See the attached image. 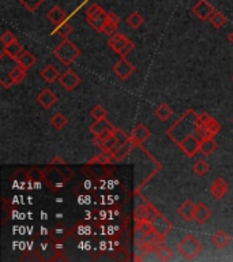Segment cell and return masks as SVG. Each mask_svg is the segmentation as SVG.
Returning a JSON list of instances; mask_svg holds the SVG:
<instances>
[{"instance_id": "3957f363", "label": "cell", "mask_w": 233, "mask_h": 262, "mask_svg": "<svg viewBox=\"0 0 233 262\" xmlns=\"http://www.w3.org/2000/svg\"><path fill=\"white\" fill-rule=\"evenodd\" d=\"M68 179L70 178L65 175L64 171L54 164H49L48 167L44 169V185L51 191H55V193L60 191L68 182Z\"/></svg>"}, {"instance_id": "c3c4849f", "label": "cell", "mask_w": 233, "mask_h": 262, "mask_svg": "<svg viewBox=\"0 0 233 262\" xmlns=\"http://www.w3.org/2000/svg\"><path fill=\"white\" fill-rule=\"evenodd\" d=\"M232 123H233V118H232Z\"/></svg>"}, {"instance_id": "e575fe53", "label": "cell", "mask_w": 233, "mask_h": 262, "mask_svg": "<svg viewBox=\"0 0 233 262\" xmlns=\"http://www.w3.org/2000/svg\"><path fill=\"white\" fill-rule=\"evenodd\" d=\"M143 23H145V18H143L138 11H134V12H131L130 15L127 16V25H128L131 29H138V27H141Z\"/></svg>"}, {"instance_id": "9c48e42d", "label": "cell", "mask_w": 233, "mask_h": 262, "mask_svg": "<svg viewBox=\"0 0 233 262\" xmlns=\"http://www.w3.org/2000/svg\"><path fill=\"white\" fill-rule=\"evenodd\" d=\"M153 224V231H156L161 238H167L171 231L174 229V224L171 223V220H168V217H165L163 213L158 212V214L152 220Z\"/></svg>"}, {"instance_id": "ba28073f", "label": "cell", "mask_w": 233, "mask_h": 262, "mask_svg": "<svg viewBox=\"0 0 233 262\" xmlns=\"http://www.w3.org/2000/svg\"><path fill=\"white\" fill-rule=\"evenodd\" d=\"M158 214V209L153 206L152 203L149 201H146L143 196H142V202L138 203L135 206V210H134V218L135 221L138 220H149L152 221L153 218L156 217Z\"/></svg>"}, {"instance_id": "f546056e", "label": "cell", "mask_w": 233, "mask_h": 262, "mask_svg": "<svg viewBox=\"0 0 233 262\" xmlns=\"http://www.w3.org/2000/svg\"><path fill=\"white\" fill-rule=\"evenodd\" d=\"M114 161H117L116 160V157H115V154L112 152H104V150H101V153L100 154H97L96 157H93L90 161H89V164H93V163H98V165H108V164H112Z\"/></svg>"}, {"instance_id": "ffe728a7", "label": "cell", "mask_w": 233, "mask_h": 262, "mask_svg": "<svg viewBox=\"0 0 233 262\" xmlns=\"http://www.w3.org/2000/svg\"><path fill=\"white\" fill-rule=\"evenodd\" d=\"M212 209L207 206L206 203H203V202H199L198 205H196V210H195V216H194V221H196V224H205L209 220V218L212 217Z\"/></svg>"}, {"instance_id": "1f68e13d", "label": "cell", "mask_w": 233, "mask_h": 262, "mask_svg": "<svg viewBox=\"0 0 233 262\" xmlns=\"http://www.w3.org/2000/svg\"><path fill=\"white\" fill-rule=\"evenodd\" d=\"M3 51H4L5 55H7L8 58L16 60V58L21 55V52L23 51V48H22V45L18 43V40H16V41H14V43L8 44V45H4Z\"/></svg>"}, {"instance_id": "d590c367", "label": "cell", "mask_w": 233, "mask_h": 262, "mask_svg": "<svg viewBox=\"0 0 233 262\" xmlns=\"http://www.w3.org/2000/svg\"><path fill=\"white\" fill-rule=\"evenodd\" d=\"M156 253V256H157V258L160 260V261H164L167 262L169 261L171 258H172V256H174V253H172V250L169 249L168 246L165 245V243H161V245L158 246L157 250L154 251Z\"/></svg>"}, {"instance_id": "60d3db41", "label": "cell", "mask_w": 233, "mask_h": 262, "mask_svg": "<svg viewBox=\"0 0 233 262\" xmlns=\"http://www.w3.org/2000/svg\"><path fill=\"white\" fill-rule=\"evenodd\" d=\"M209 169H210V167H209V164H207L205 160H198V161L194 163V165H192V171H194L198 176H205V175L209 172Z\"/></svg>"}, {"instance_id": "8d00e7d4", "label": "cell", "mask_w": 233, "mask_h": 262, "mask_svg": "<svg viewBox=\"0 0 233 262\" xmlns=\"http://www.w3.org/2000/svg\"><path fill=\"white\" fill-rule=\"evenodd\" d=\"M27 175H29V180L32 182L33 185L44 183V169L33 167V168H30L27 171Z\"/></svg>"}, {"instance_id": "d4e9b609", "label": "cell", "mask_w": 233, "mask_h": 262, "mask_svg": "<svg viewBox=\"0 0 233 262\" xmlns=\"http://www.w3.org/2000/svg\"><path fill=\"white\" fill-rule=\"evenodd\" d=\"M135 146H138V143H136L132 138H130V139L125 142L123 146L120 147L119 150H116V152L114 153L116 160H117V161H123L125 157H128V156H130L131 152L134 150V147Z\"/></svg>"}, {"instance_id": "f35d334b", "label": "cell", "mask_w": 233, "mask_h": 262, "mask_svg": "<svg viewBox=\"0 0 233 262\" xmlns=\"http://www.w3.org/2000/svg\"><path fill=\"white\" fill-rule=\"evenodd\" d=\"M67 123H68V119H67L61 112H56V114L51 118V125H52V127H55L56 130H61L63 127L67 126Z\"/></svg>"}, {"instance_id": "2e32d148", "label": "cell", "mask_w": 233, "mask_h": 262, "mask_svg": "<svg viewBox=\"0 0 233 262\" xmlns=\"http://www.w3.org/2000/svg\"><path fill=\"white\" fill-rule=\"evenodd\" d=\"M164 242V238H161L160 235L156 232V231H152L145 236V240H143V247L142 250H145L146 253H154L157 250V247Z\"/></svg>"}, {"instance_id": "83f0119b", "label": "cell", "mask_w": 233, "mask_h": 262, "mask_svg": "<svg viewBox=\"0 0 233 262\" xmlns=\"http://www.w3.org/2000/svg\"><path fill=\"white\" fill-rule=\"evenodd\" d=\"M231 240H232L231 239V236H229L224 229H220V231H217V232L212 236L213 245L216 246V247H218V249H225V247L231 243Z\"/></svg>"}, {"instance_id": "e0dca14e", "label": "cell", "mask_w": 233, "mask_h": 262, "mask_svg": "<svg viewBox=\"0 0 233 262\" xmlns=\"http://www.w3.org/2000/svg\"><path fill=\"white\" fill-rule=\"evenodd\" d=\"M37 103L43 107L44 109H49L54 107L55 104L58 103V97L51 89H44L43 92H40L37 94Z\"/></svg>"}, {"instance_id": "7dc6e473", "label": "cell", "mask_w": 233, "mask_h": 262, "mask_svg": "<svg viewBox=\"0 0 233 262\" xmlns=\"http://www.w3.org/2000/svg\"><path fill=\"white\" fill-rule=\"evenodd\" d=\"M228 40H229V43H231L233 45V30L228 34Z\"/></svg>"}, {"instance_id": "5b68a950", "label": "cell", "mask_w": 233, "mask_h": 262, "mask_svg": "<svg viewBox=\"0 0 233 262\" xmlns=\"http://www.w3.org/2000/svg\"><path fill=\"white\" fill-rule=\"evenodd\" d=\"M107 19H108V12L104 10L101 5L96 4V3L89 5L86 11V22L96 32L103 33Z\"/></svg>"}, {"instance_id": "ab89813d", "label": "cell", "mask_w": 233, "mask_h": 262, "mask_svg": "<svg viewBox=\"0 0 233 262\" xmlns=\"http://www.w3.org/2000/svg\"><path fill=\"white\" fill-rule=\"evenodd\" d=\"M55 32H56V34H59L63 40H65V38H68V36L72 33V26H71L67 21H63L61 23H59V25L56 26V30H55Z\"/></svg>"}, {"instance_id": "9a60e30c", "label": "cell", "mask_w": 233, "mask_h": 262, "mask_svg": "<svg viewBox=\"0 0 233 262\" xmlns=\"http://www.w3.org/2000/svg\"><path fill=\"white\" fill-rule=\"evenodd\" d=\"M71 235V231L63 224H58L49 231V239L54 243H64L65 239Z\"/></svg>"}, {"instance_id": "4dcf8cb0", "label": "cell", "mask_w": 233, "mask_h": 262, "mask_svg": "<svg viewBox=\"0 0 233 262\" xmlns=\"http://www.w3.org/2000/svg\"><path fill=\"white\" fill-rule=\"evenodd\" d=\"M154 114H156V116H157L158 119L165 122V120H168L169 118L172 116V114H174V109L171 108L167 103H161L160 105H158L157 108H156Z\"/></svg>"}, {"instance_id": "7bdbcfd3", "label": "cell", "mask_w": 233, "mask_h": 262, "mask_svg": "<svg viewBox=\"0 0 233 262\" xmlns=\"http://www.w3.org/2000/svg\"><path fill=\"white\" fill-rule=\"evenodd\" d=\"M44 1H45V0H19V3H21L27 11H30V12H34L40 5L43 4Z\"/></svg>"}, {"instance_id": "ac0fdd59", "label": "cell", "mask_w": 233, "mask_h": 262, "mask_svg": "<svg viewBox=\"0 0 233 262\" xmlns=\"http://www.w3.org/2000/svg\"><path fill=\"white\" fill-rule=\"evenodd\" d=\"M195 210H196V205L191 199H187L184 201L179 207H177V213L179 216L184 221H192L194 220V216H195Z\"/></svg>"}, {"instance_id": "5bb4252c", "label": "cell", "mask_w": 233, "mask_h": 262, "mask_svg": "<svg viewBox=\"0 0 233 262\" xmlns=\"http://www.w3.org/2000/svg\"><path fill=\"white\" fill-rule=\"evenodd\" d=\"M210 193H212V196L214 199H223L224 196H227V193H228V183H227V180L221 178V176H218L214 179V182L210 186Z\"/></svg>"}, {"instance_id": "8fae6325", "label": "cell", "mask_w": 233, "mask_h": 262, "mask_svg": "<svg viewBox=\"0 0 233 262\" xmlns=\"http://www.w3.org/2000/svg\"><path fill=\"white\" fill-rule=\"evenodd\" d=\"M179 147L183 150L185 156L194 157L196 153L201 152V138L195 134H192V135L187 136L184 141L180 143Z\"/></svg>"}, {"instance_id": "8992f818", "label": "cell", "mask_w": 233, "mask_h": 262, "mask_svg": "<svg viewBox=\"0 0 233 262\" xmlns=\"http://www.w3.org/2000/svg\"><path fill=\"white\" fill-rule=\"evenodd\" d=\"M177 251L185 260L191 261L202 251V243L192 234H187L177 243Z\"/></svg>"}, {"instance_id": "4316f807", "label": "cell", "mask_w": 233, "mask_h": 262, "mask_svg": "<svg viewBox=\"0 0 233 262\" xmlns=\"http://www.w3.org/2000/svg\"><path fill=\"white\" fill-rule=\"evenodd\" d=\"M41 78L47 83H54L55 81H58L60 78V72L54 65H47L41 70Z\"/></svg>"}, {"instance_id": "6da1fadb", "label": "cell", "mask_w": 233, "mask_h": 262, "mask_svg": "<svg viewBox=\"0 0 233 262\" xmlns=\"http://www.w3.org/2000/svg\"><path fill=\"white\" fill-rule=\"evenodd\" d=\"M196 123H198V114L194 109H188L180 116V119L175 125L171 126L167 130V135L179 146L187 136L195 134Z\"/></svg>"}, {"instance_id": "30bf717a", "label": "cell", "mask_w": 233, "mask_h": 262, "mask_svg": "<svg viewBox=\"0 0 233 262\" xmlns=\"http://www.w3.org/2000/svg\"><path fill=\"white\" fill-rule=\"evenodd\" d=\"M112 70H114L115 75L117 78H120L121 81H125L135 72V66L132 65L131 62H128L125 58H120L119 62L112 67Z\"/></svg>"}, {"instance_id": "bcb514c9", "label": "cell", "mask_w": 233, "mask_h": 262, "mask_svg": "<svg viewBox=\"0 0 233 262\" xmlns=\"http://www.w3.org/2000/svg\"><path fill=\"white\" fill-rule=\"evenodd\" d=\"M0 41L3 43V45H8V44L16 41V36L14 34V33L11 32V30H5V32L1 34Z\"/></svg>"}, {"instance_id": "681fc988", "label": "cell", "mask_w": 233, "mask_h": 262, "mask_svg": "<svg viewBox=\"0 0 233 262\" xmlns=\"http://www.w3.org/2000/svg\"><path fill=\"white\" fill-rule=\"evenodd\" d=\"M232 82H233V76H232Z\"/></svg>"}, {"instance_id": "484cf974", "label": "cell", "mask_w": 233, "mask_h": 262, "mask_svg": "<svg viewBox=\"0 0 233 262\" xmlns=\"http://www.w3.org/2000/svg\"><path fill=\"white\" fill-rule=\"evenodd\" d=\"M120 23V18L115 12H108V19H107V23H105V26L103 29L104 34H107V36H112L116 33L117 30V27H119Z\"/></svg>"}, {"instance_id": "d6986e66", "label": "cell", "mask_w": 233, "mask_h": 262, "mask_svg": "<svg viewBox=\"0 0 233 262\" xmlns=\"http://www.w3.org/2000/svg\"><path fill=\"white\" fill-rule=\"evenodd\" d=\"M94 145L98 146L101 150L104 152H115V149H116V145H117V138L115 135V132L108 138H105V139H101V138H98V136H94Z\"/></svg>"}, {"instance_id": "f1b7e54d", "label": "cell", "mask_w": 233, "mask_h": 262, "mask_svg": "<svg viewBox=\"0 0 233 262\" xmlns=\"http://www.w3.org/2000/svg\"><path fill=\"white\" fill-rule=\"evenodd\" d=\"M47 16H48L49 21L52 22V23H55L56 26H58L59 23H61L63 21H65V12L61 10V7H59V5H54V7L47 12Z\"/></svg>"}, {"instance_id": "74e56055", "label": "cell", "mask_w": 233, "mask_h": 262, "mask_svg": "<svg viewBox=\"0 0 233 262\" xmlns=\"http://www.w3.org/2000/svg\"><path fill=\"white\" fill-rule=\"evenodd\" d=\"M26 68H23L19 65H16L12 70L10 71L11 79L14 81V83H21L25 78H26Z\"/></svg>"}, {"instance_id": "52a82bcc", "label": "cell", "mask_w": 233, "mask_h": 262, "mask_svg": "<svg viewBox=\"0 0 233 262\" xmlns=\"http://www.w3.org/2000/svg\"><path fill=\"white\" fill-rule=\"evenodd\" d=\"M108 45L114 49L120 58H125L130 54L132 49L135 48V44L131 41L130 38L124 36L123 33H115L112 36H109Z\"/></svg>"}, {"instance_id": "277c9868", "label": "cell", "mask_w": 233, "mask_h": 262, "mask_svg": "<svg viewBox=\"0 0 233 262\" xmlns=\"http://www.w3.org/2000/svg\"><path fill=\"white\" fill-rule=\"evenodd\" d=\"M54 55L63 65L70 66L74 60H76L81 56V49L78 48L72 41H70L68 38H65L54 49Z\"/></svg>"}, {"instance_id": "836d02e7", "label": "cell", "mask_w": 233, "mask_h": 262, "mask_svg": "<svg viewBox=\"0 0 233 262\" xmlns=\"http://www.w3.org/2000/svg\"><path fill=\"white\" fill-rule=\"evenodd\" d=\"M209 22H210V23H212L213 26L216 27V29H223V27L227 25L228 19H227V16L224 15L223 12H220V11L216 10L212 14V16H210Z\"/></svg>"}, {"instance_id": "7c38bea8", "label": "cell", "mask_w": 233, "mask_h": 262, "mask_svg": "<svg viewBox=\"0 0 233 262\" xmlns=\"http://www.w3.org/2000/svg\"><path fill=\"white\" fill-rule=\"evenodd\" d=\"M81 76L78 75L74 70H71V68H67L59 78L60 85L64 87L67 92H72L81 83Z\"/></svg>"}, {"instance_id": "ee69618b", "label": "cell", "mask_w": 233, "mask_h": 262, "mask_svg": "<svg viewBox=\"0 0 233 262\" xmlns=\"http://www.w3.org/2000/svg\"><path fill=\"white\" fill-rule=\"evenodd\" d=\"M74 231H75V235H78V236H89V235H92L93 228L90 224L81 223L76 225Z\"/></svg>"}, {"instance_id": "7a4b0ae2", "label": "cell", "mask_w": 233, "mask_h": 262, "mask_svg": "<svg viewBox=\"0 0 233 262\" xmlns=\"http://www.w3.org/2000/svg\"><path fill=\"white\" fill-rule=\"evenodd\" d=\"M221 130V125L216 118H213L212 115L203 111L201 114H198V123H196V135L201 139L206 138H214Z\"/></svg>"}, {"instance_id": "603a6c76", "label": "cell", "mask_w": 233, "mask_h": 262, "mask_svg": "<svg viewBox=\"0 0 233 262\" xmlns=\"http://www.w3.org/2000/svg\"><path fill=\"white\" fill-rule=\"evenodd\" d=\"M36 62H37V58L32 54V52H29L26 49H23L21 52V55L16 58V65H19L23 68H32L33 66L36 65Z\"/></svg>"}, {"instance_id": "4fadbf2b", "label": "cell", "mask_w": 233, "mask_h": 262, "mask_svg": "<svg viewBox=\"0 0 233 262\" xmlns=\"http://www.w3.org/2000/svg\"><path fill=\"white\" fill-rule=\"evenodd\" d=\"M214 11H216L214 7L207 0H198L195 4L192 5V14L201 21H209Z\"/></svg>"}, {"instance_id": "44dd1931", "label": "cell", "mask_w": 233, "mask_h": 262, "mask_svg": "<svg viewBox=\"0 0 233 262\" xmlns=\"http://www.w3.org/2000/svg\"><path fill=\"white\" fill-rule=\"evenodd\" d=\"M150 134H152V132H150V130L147 129L146 126L143 125V123H138V125L134 127L132 132H131V138H132L138 145H142V143L150 136Z\"/></svg>"}, {"instance_id": "f6af8a7d", "label": "cell", "mask_w": 233, "mask_h": 262, "mask_svg": "<svg viewBox=\"0 0 233 262\" xmlns=\"http://www.w3.org/2000/svg\"><path fill=\"white\" fill-rule=\"evenodd\" d=\"M90 115H92L96 120L104 119V118H107V111H105V108H104L103 105L97 104V105L90 111Z\"/></svg>"}, {"instance_id": "b9f144b4", "label": "cell", "mask_w": 233, "mask_h": 262, "mask_svg": "<svg viewBox=\"0 0 233 262\" xmlns=\"http://www.w3.org/2000/svg\"><path fill=\"white\" fill-rule=\"evenodd\" d=\"M114 132H115V135H116V138H117V145H116V149H115V152H116V150H119L120 147L124 145L125 142L130 139L131 135H128L127 132H124L123 130H120V129H115Z\"/></svg>"}, {"instance_id": "cb8c5ba5", "label": "cell", "mask_w": 233, "mask_h": 262, "mask_svg": "<svg viewBox=\"0 0 233 262\" xmlns=\"http://www.w3.org/2000/svg\"><path fill=\"white\" fill-rule=\"evenodd\" d=\"M115 129H116V127H115L107 118H104V119L96 120V122L90 126V132H92L93 135H98V134H101L103 131L115 130Z\"/></svg>"}, {"instance_id": "d6a6232c", "label": "cell", "mask_w": 233, "mask_h": 262, "mask_svg": "<svg viewBox=\"0 0 233 262\" xmlns=\"http://www.w3.org/2000/svg\"><path fill=\"white\" fill-rule=\"evenodd\" d=\"M218 143L214 141V138H206V139H201V152L205 156H210L216 152Z\"/></svg>"}, {"instance_id": "7402d4cb", "label": "cell", "mask_w": 233, "mask_h": 262, "mask_svg": "<svg viewBox=\"0 0 233 262\" xmlns=\"http://www.w3.org/2000/svg\"><path fill=\"white\" fill-rule=\"evenodd\" d=\"M10 182L15 189H26L29 187V175L23 169H18L15 174L11 176Z\"/></svg>"}]
</instances>
